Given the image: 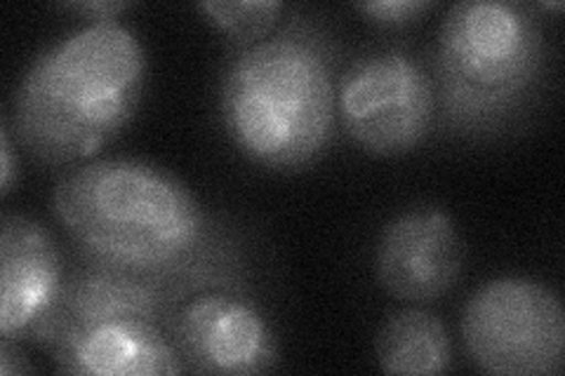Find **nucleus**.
Segmentation results:
<instances>
[{"label":"nucleus","mask_w":565,"mask_h":376,"mask_svg":"<svg viewBox=\"0 0 565 376\" xmlns=\"http://www.w3.org/2000/svg\"><path fill=\"white\" fill-rule=\"evenodd\" d=\"M199 10L234 41L253 45L271 35L282 6L276 0H245V3H212L210 0V3H199Z\"/></svg>","instance_id":"12"},{"label":"nucleus","mask_w":565,"mask_h":376,"mask_svg":"<svg viewBox=\"0 0 565 376\" xmlns=\"http://www.w3.org/2000/svg\"><path fill=\"white\" fill-rule=\"evenodd\" d=\"M14 153H12V139H10V130L8 122H3L0 128V193L8 195L12 184H14Z\"/></svg>","instance_id":"16"},{"label":"nucleus","mask_w":565,"mask_h":376,"mask_svg":"<svg viewBox=\"0 0 565 376\" xmlns=\"http://www.w3.org/2000/svg\"><path fill=\"white\" fill-rule=\"evenodd\" d=\"M544 10H563V3H544Z\"/></svg>","instance_id":"17"},{"label":"nucleus","mask_w":565,"mask_h":376,"mask_svg":"<svg viewBox=\"0 0 565 376\" xmlns=\"http://www.w3.org/2000/svg\"><path fill=\"white\" fill-rule=\"evenodd\" d=\"M62 255L50 233L24 214L0 226V332L33 339L64 290Z\"/></svg>","instance_id":"10"},{"label":"nucleus","mask_w":565,"mask_h":376,"mask_svg":"<svg viewBox=\"0 0 565 376\" xmlns=\"http://www.w3.org/2000/svg\"><path fill=\"white\" fill-rule=\"evenodd\" d=\"M377 363L386 374H446L452 365L450 334L438 315L405 309L384 322L377 334Z\"/></svg>","instance_id":"11"},{"label":"nucleus","mask_w":565,"mask_h":376,"mask_svg":"<svg viewBox=\"0 0 565 376\" xmlns=\"http://www.w3.org/2000/svg\"><path fill=\"white\" fill-rule=\"evenodd\" d=\"M356 10L365 14L370 22L398 29L415 24L424 12L431 10V3H427V0H373V3L356 6Z\"/></svg>","instance_id":"13"},{"label":"nucleus","mask_w":565,"mask_h":376,"mask_svg":"<svg viewBox=\"0 0 565 376\" xmlns=\"http://www.w3.org/2000/svg\"><path fill=\"white\" fill-rule=\"evenodd\" d=\"M220 114L234 144L271 170L311 165L328 149L338 118L334 52L302 17L245 45L228 62Z\"/></svg>","instance_id":"3"},{"label":"nucleus","mask_w":565,"mask_h":376,"mask_svg":"<svg viewBox=\"0 0 565 376\" xmlns=\"http://www.w3.org/2000/svg\"><path fill=\"white\" fill-rule=\"evenodd\" d=\"M546 66V43L533 8L465 0L446 14L436 43V101L446 130L490 137L533 106Z\"/></svg>","instance_id":"4"},{"label":"nucleus","mask_w":565,"mask_h":376,"mask_svg":"<svg viewBox=\"0 0 565 376\" xmlns=\"http://www.w3.org/2000/svg\"><path fill=\"white\" fill-rule=\"evenodd\" d=\"M52 212L85 261L172 284L193 297L245 290L241 245L193 193L145 160L106 158L71 170Z\"/></svg>","instance_id":"1"},{"label":"nucleus","mask_w":565,"mask_h":376,"mask_svg":"<svg viewBox=\"0 0 565 376\" xmlns=\"http://www.w3.org/2000/svg\"><path fill=\"white\" fill-rule=\"evenodd\" d=\"M29 372H33V367L29 365L20 344H17V339H10V336L0 339V374L12 376V374H29Z\"/></svg>","instance_id":"15"},{"label":"nucleus","mask_w":565,"mask_h":376,"mask_svg":"<svg viewBox=\"0 0 565 376\" xmlns=\"http://www.w3.org/2000/svg\"><path fill=\"white\" fill-rule=\"evenodd\" d=\"M147 57L118 22H95L43 50L14 93L12 125L45 165L93 158L135 118Z\"/></svg>","instance_id":"2"},{"label":"nucleus","mask_w":565,"mask_h":376,"mask_svg":"<svg viewBox=\"0 0 565 376\" xmlns=\"http://www.w3.org/2000/svg\"><path fill=\"white\" fill-rule=\"evenodd\" d=\"M465 268V245L446 212H405L382 233L375 273L382 288L401 299L429 303L446 297Z\"/></svg>","instance_id":"8"},{"label":"nucleus","mask_w":565,"mask_h":376,"mask_svg":"<svg viewBox=\"0 0 565 376\" xmlns=\"http://www.w3.org/2000/svg\"><path fill=\"white\" fill-rule=\"evenodd\" d=\"M64 374L161 376L184 374L166 327L141 318H97L52 332L41 344Z\"/></svg>","instance_id":"9"},{"label":"nucleus","mask_w":565,"mask_h":376,"mask_svg":"<svg viewBox=\"0 0 565 376\" xmlns=\"http://www.w3.org/2000/svg\"><path fill=\"white\" fill-rule=\"evenodd\" d=\"M168 336L186 372L250 376L278 365L276 334L245 290H205L168 320Z\"/></svg>","instance_id":"7"},{"label":"nucleus","mask_w":565,"mask_h":376,"mask_svg":"<svg viewBox=\"0 0 565 376\" xmlns=\"http://www.w3.org/2000/svg\"><path fill=\"white\" fill-rule=\"evenodd\" d=\"M66 8L83 14L85 20H90V24H95V22H116L118 12H122L130 6L120 3V0H95V3H74Z\"/></svg>","instance_id":"14"},{"label":"nucleus","mask_w":565,"mask_h":376,"mask_svg":"<svg viewBox=\"0 0 565 376\" xmlns=\"http://www.w3.org/2000/svg\"><path fill=\"white\" fill-rule=\"evenodd\" d=\"M431 71L405 50H377L353 62L338 85L347 135L373 155L415 151L434 130Z\"/></svg>","instance_id":"6"},{"label":"nucleus","mask_w":565,"mask_h":376,"mask_svg":"<svg viewBox=\"0 0 565 376\" xmlns=\"http://www.w3.org/2000/svg\"><path fill=\"white\" fill-rule=\"evenodd\" d=\"M462 339L471 361L498 376L563 372L565 313L546 284L523 276L494 278L462 311Z\"/></svg>","instance_id":"5"}]
</instances>
